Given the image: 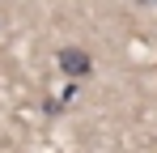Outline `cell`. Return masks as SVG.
<instances>
[{
	"label": "cell",
	"instance_id": "6da1fadb",
	"mask_svg": "<svg viewBox=\"0 0 157 153\" xmlns=\"http://www.w3.org/2000/svg\"><path fill=\"white\" fill-rule=\"evenodd\" d=\"M59 73L72 76V81H77V76H89L94 73V55H89L85 47H64L59 51Z\"/></svg>",
	"mask_w": 157,
	"mask_h": 153
}]
</instances>
